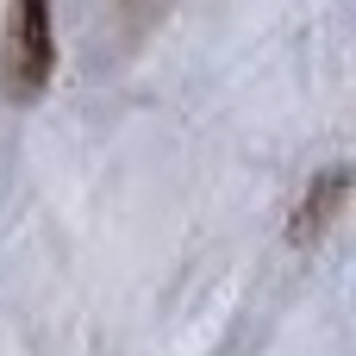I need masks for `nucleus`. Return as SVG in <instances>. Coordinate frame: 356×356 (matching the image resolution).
<instances>
[{"label": "nucleus", "instance_id": "2", "mask_svg": "<svg viewBox=\"0 0 356 356\" xmlns=\"http://www.w3.org/2000/svg\"><path fill=\"white\" fill-rule=\"evenodd\" d=\"M338 200H344V175H325V181H319V194L300 207V219H294V238H313V232L332 219V207H338Z\"/></svg>", "mask_w": 356, "mask_h": 356}, {"label": "nucleus", "instance_id": "3", "mask_svg": "<svg viewBox=\"0 0 356 356\" xmlns=\"http://www.w3.org/2000/svg\"><path fill=\"white\" fill-rule=\"evenodd\" d=\"M125 6H131V13H144V6H150V0H125Z\"/></svg>", "mask_w": 356, "mask_h": 356}, {"label": "nucleus", "instance_id": "1", "mask_svg": "<svg viewBox=\"0 0 356 356\" xmlns=\"http://www.w3.org/2000/svg\"><path fill=\"white\" fill-rule=\"evenodd\" d=\"M56 69V38H50V0H6L0 25V88L13 100H31Z\"/></svg>", "mask_w": 356, "mask_h": 356}]
</instances>
